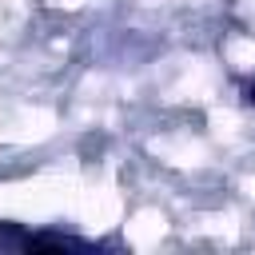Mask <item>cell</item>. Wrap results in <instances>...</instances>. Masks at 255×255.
Returning <instances> with one entry per match:
<instances>
[{"label":"cell","instance_id":"obj_1","mask_svg":"<svg viewBox=\"0 0 255 255\" xmlns=\"http://www.w3.org/2000/svg\"><path fill=\"white\" fill-rule=\"evenodd\" d=\"M88 243L84 239H72V235H24L20 239V251H84Z\"/></svg>","mask_w":255,"mask_h":255},{"label":"cell","instance_id":"obj_2","mask_svg":"<svg viewBox=\"0 0 255 255\" xmlns=\"http://www.w3.org/2000/svg\"><path fill=\"white\" fill-rule=\"evenodd\" d=\"M247 100H251V104H255V84H251V88H247Z\"/></svg>","mask_w":255,"mask_h":255}]
</instances>
